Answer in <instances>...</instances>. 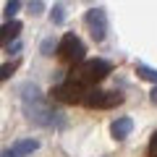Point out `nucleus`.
Listing matches in <instances>:
<instances>
[{
	"mask_svg": "<svg viewBox=\"0 0 157 157\" xmlns=\"http://www.w3.org/2000/svg\"><path fill=\"white\" fill-rule=\"evenodd\" d=\"M50 21L55 24V26H60L63 21H66V8L58 3V6H52V13H50Z\"/></svg>",
	"mask_w": 157,
	"mask_h": 157,
	"instance_id": "9b49d317",
	"label": "nucleus"
},
{
	"mask_svg": "<svg viewBox=\"0 0 157 157\" xmlns=\"http://www.w3.org/2000/svg\"><path fill=\"white\" fill-rule=\"evenodd\" d=\"M131 128H134V121H131L128 115H123V118H115V121H113L110 134H113V139H115V141H123L126 136L131 134Z\"/></svg>",
	"mask_w": 157,
	"mask_h": 157,
	"instance_id": "0eeeda50",
	"label": "nucleus"
},
{
	"mask_svg": "<svg viewBox=\"0 0 157 157\" xmlns=\"http://www.w3.org/2000/svg\"><path fill=\"white\" fill-rule=\"evenodd\" d=\"M84 86H78L76 81H63V84H58L55 89H52V97H55L58 102H66V105H76V102H81V97H84Z\"/></svg>",
	"mask_w": 157,
	"mask_h": 157,
	"instance_id": "20e7f679",
	"label": "nucleus"
},
{
	"mask_svg": "<svg viewBox=\"0 0 157 157\" xmlns=\"http://www.w3.org/2000/svg\"><path fill=\"white\" fill-rule=\"evenodd\" d=\"M37 149H39L37 139H21V141H16V144L11 147V155L13 157H26V155H32V152H37Z\"/></svg>",
	"mask_w": 157,
	"mask_h": 157,
	"instance_id": "1a4fd4ad",
	"label": "nucleus"
},
{
	"mask_svg": "<svg viewBox=\"0 0 157 157\" xmlns=\"http://www.w3.org/2000/svg\"><path fill=\"white\" fill-rule=\"evenodd\" d=\"M18 92H21L24 105H37V102H45V94H42V89H39L37 84H32V81L21 84V86H18Z\"/></svg>",
	"mask_w": 157,
	"mask_h": 157,
	"instance_id": "423d86ee",
	"label": "nucleus"
},
{
	"mask_svg": "<svg viewBox=\"0 0 157 157\" xmlns=\"http://www.w3.org/2000/svg\"><path fill=\"white\" fill-rule=\"evenodd\" d=\"M149 157H157V131H155V136L149 141Z\"/></svg>",
	"mask_w": 157,
	"mask_h": 157,
	"instance_id": "2eb2a0df",
	"label": "nucleus"
},
{
	"mask_svg": "<svg viewBox=\"0 0 157 157\" xmlns=\"http://www.w3.org/2000/svg\"><path fill=\"white\" fill-rule=\"evenodd\" d=\"M55 47H58V39H55V37H47V39H42L39 52H42V55H52V52H55Z\"/></svg>",
	"mask_w": 157,
	"mask_h": 157,
	"instance_id": "f8f14e48",
	"label": "nucleus"
},
{
	"mask_svg": "<svg viewBox=\"0 0 157 157\" xmlns=\"http://www.w3.org/2000/svg\"><path fill=\"white\" fill-rule=\"evenodd\" d=\"M18 8H21V3H18V0H11V3L6 6V11H3V13H6V18H8V21H13V16L18 13Z\"/></svg>",
	"mask_w": 157,
	"mask_h": 157,
	"instance_id": "ddd939ff",
	"label": "nucleus"
},
{
	"mask_svg": "<svg viewBox=\"0 0 157 157\" xmlns=\"http://www.w3.org/2000/svg\"><path fill=\"white\" fill-rule=\"evenodd\" d=\"M110 71H113V66H110L107 60H102V58H94V60H81V63H78V68L73 71L71 81H76L78 86H92V84H97V81H102Z\"/></svg>",
	"mask_w": 157,
	"mask_h": 157,
	"instance_id": "f257e3e1",
	"label": "nucleus"
},
{
	"mask_svg": "<svg viewBox=\"0 0 157 157\" xmlns=\"http://www.w3.org/2000/svg\"><path fill=\"white\" fill-rule=\"evenodd\" d=\"M86 26L92 32V39L102 42L107 37V13H105V8H92L86 13Z\"/></svg>",
	"mask_w": 157,
	"mask_h": 157,
	"instance_id": "39448f33",
	"label": "nucleus"
},
{
	"mask_svg": "<svg viewBox=\"0 0 157 157\" xmlns=\"http://www.w3.org/2000/svg\"><path fill=\"white\" fill-rule=\"evenodd\" d=\"M0 157H13V155H11V149H6V152H3V155H0Z\"/></svg>",
	"mask_w": 157,
	"mask_h": 157,
	"instance_id": "a211bd4d",
	"label": "nucleus"
},
{
	"mask_svg": "<svg viewBox=\"0 0 157 157\" xmlns=\"http://www.w3.org/2000/svg\"><path fill=\"white\" fill-rule=\"evenodd\" d=\"M18 32H21V21H6L3 26H0V45H11V39L18 37Z\"/></svg>",
	"mask_w": 157,
	"mask_h": 157,
	"instance_id": "6e6552de",
	"label": "nucleus"
},
{
	"mask_svg": "<svg viewBox=\"0 0 157 157\" xmlns=\"http://www.w3.org/2000/svg\"><path fill=\"white\" fill-rule=\"evenodd\" d=\"M136 73H139L141 78H147V81H155V84H157V71H155V68H149V66H144V63H139V66H136Z\"/></svg>",
	"mask_w": 157,
	"mask_h": 157,
	"instance_id": "9d476101",
	"label": "nucleus"
},
{
	"mask_svg": "<svg viewBox=\"0 0 157 157\" xmlns=\"http://www.w3.org/2000/svg\"><path fill=\"white\" fill-rule=\"evenodd\" d=\"M29 8H32V13L37 16V13H42V8H45V3H32Z\"/></svg>",
	"mask_w": 157,
	"mask_h": 157,
	"instance_id": "dca6fc26",
	"label": "nucleus"
},
{
	"mask_svg": "<svg viewBox=\"0 0 157 157\" xmlns=\"http://www.w3.org/2000/svg\"><path fill=\"white\" fill-rule=\"evenodd\" d=\"M123 102V94L121 92H102V89H86L84 97H81V105L86 107H100V110H105V107H115Z\"/></svg>",
	"mask_w": 157,
	"mask_h": 157,
	"instance_id": "f03ea898",
	"label": "nucleus"
},
{
	"mask_svg": "<svg viewBox=\"0 0 157 157\" xmlns=\"http://www.w3.org/2000/svg\"><path fill=\"white\" fill-rule=\"evenodd\" d=\"M55 52L63 58V60H68V63H81V60H84L86 47H84V42H81L76 34H66V37L58 42Z\"/></svg>",
	"mask_w": 157,
	"mask_h": 157,
	"instance_id": "7ed1b4c3",
	"label": "nucleus"
},
{
	"mask_svg": "<svg viewBox=\"0 0 157 157\" xmlns=\"http://www.w3.org/2000/svg\"><path fill=\"white\" fill-rule=\"evenodd\" d=\"M149 100H152V102H155V105H157V86H155V89H152V94H149Z\"/></svg>",
	"mask_w": 157,
	"mask_h": 157,
	"instance_id": "f3484780",
	"label": "nucleus"
},
{
	"mask_svg": "<svg viewBox=\"0 0 157 157\" xmlns=\"http://www.w3.org/2000/svg\"><path fill=\"white\" fill-rule=\"evenodd\" d=\"M16 66H18V63H8V66H0V81L11 76V73L16 71Z\"/></svg>",
	"mask_w": 157,
	"mask_h": 157,
	"instance_id": "4468645a",
	"label": "nucleus"
}]
</instances>
